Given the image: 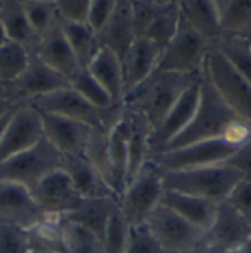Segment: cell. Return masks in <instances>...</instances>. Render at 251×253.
<instances>
[{
    "label": "cell",
    "instance_id": "1",
    "mask_svg": "<svg viewBox=\"0 0 251 253\" xmlns=\"http://www.w3.org/2000/svg\"><path fill=\"white\" fill-rule=\"evenodd\" d=\"M240 120L243 119L237 116V113L223 101V98L219 95V92L213 86L212 81L209 79L206 69L203 68L200 84V100L192 120L185 127V130L174 141H171L160 152L180 149L187 145L201 141L222 138Z\"/></svg>",
    "mask_w": 251,
    "mask_h": 253
},
{
    "label": "cell",
    "instance_id": "2",
    "mask_svg": "<svg viewBox=\"0 0 251 253\" xmlns=\"http://www.w3.org/2000/svg\"><path fill=\"white\" fill-rule=\"evenodd\" d=\"M200 75L201 72L184 75L156 71L143 85L125 98L124 109L143 114L154 129Z\"/></svg>",
    "mask_w": 251,
    "mask_h": 253
},
{
    "label": "cell",
    "instance_id": "3",
    "mask_svg": "<svg viewBox=\"0 0 251 253\" xmlns=\"http://www.w3.org/2000/svg\"><path fill=\"white\" fill-rule=\"evenodd\" d=\"M241 180L243 176L228 164L180 171H163L165 190L187 193L216 202L225 201L235 184Z\"/></svg>",
    "mask_w": 251,
    "mask_h": 253
},
{
    "label": "cell",
    "instance_id": "4",
    "mask_svg": "<svg viewBox=\"0 0 251 253\" xmlns=\"http://www.w3.org/2000/svg\"><path fill=\"white\" fill-rule=\"evenodd\" d=\"M31 104L34 109L58 114L75 122L84 123L96 130H110V127L122 117L124 107L115 110H100L81 97L72 86H66L58 91H53L47 95L33 100Z\"/></svg>",
    "mask_w": 251,
    "mask_h": 253
},
{
    "label": "cell",
    "instance_id": "5",
    "mask_svg": "<svg viewBox=\"0 0 251 253\" xmlns=\"http://www.w3.org/2000/svg\"><path fill=\"white\" fill-rule=\"evenodd\" d=\"M163 192V171L148 160L118 198L119 211L131 225L144 224L145 218L160 204Z\"/></svg>",
    "mask_w": 251,
    "mask_h": 253
},
{
    "label": "cell",
    "instance_id": "6",
    "mask_svg": "<svg viewBox=\"0 0 251 253\" xmlns=\"http://www.w3.org/2000/svg\"><path fill=\"white\" fill-rule=\"evenodd\" d=\"M62 154L43 138L36 146L0 163V181L16 183L30 192L47 173L61 167Z\"/></svg>",
    "mask_w": 251,
    "mask_h": 253
},
{
    "label": "cell",
    "instance_id": "7",
    "mask_svg": "<svg viewBox=\"0 0 251 253\" xmlns=\"http://www.w3.org/2000/svg\"><path fill=\"white\" fill-rule=\"evenodd\" d=\"M241 145L228 138H216L187 145L180 149L165 151L153 155L150 160L163 171H180L225 164Z\"/></svg>",
    "mask_w": 251,
    "mask_h": 253
},
{
    "label": "cell",
    "instance_id": "8",
    "mask_svg": "<svg viewBox=\"0 0 251 253\" xmlns=\"http://www.w3.org/2000/svg\"><path fill=\"white\" fill-rule=\"evenodd\" d=\"M209 51L210 47L207 42L181 16L177 34L162 50L156 71L184 75L200 73Z\"/></svg>",
    "mask_w": 251,
    "mask_h": 253
},
{
    "label": "cell",
    "instance_id": "9",
    "mask_svg": "<svg viewBox=\"0 0 251 253\" xmlns=\"http://www.w3.org/2000/svg\"><path fill=\"white\" fill-rule=\"evenodd\" d=\"M144 225L166 252L189 251L206 245V231L195 227L163 204H159L150 212Z\"/></svg>",
    "mask_w": 251,
    "mask_h": 253
},
{
    "label": "cell",
    "instance_id": "10",
    "mask_svg": "<svg viewBox=\"0 0 251 253\" xmlns=\"http://www.w3.org/2000/svg\"><path fill=\"white\" fill-rule=\"evenodd\" d=\"M204 69L223 101L251 125V82L237 72L216 48H210L207 53Z\"/></svg>",
    "mask_w": 251,
    "mask_h": 253
},
{
    "label": "cell",
    "instance_id": "11",
    "mask_svg": "<svg viewBox=\"0 0 251 253\" xmlns=\"http://www.w3.org/2000/svg\"><path fill=\"white\" fill-rule=\"evenodd\" d=\"M31 195L47 218L62 219L73 212L82 202L69 176L61 167L47 173L38 181Z\"/></svg>",
    "mask_w": 251,
    "mask_h": 253
},
{
    "label": "cell",
    "instance_id": "12",
    "mask_svg": "<svg viewBox=\"0 0 251 253\" xmlns=\"http://www.w3.org/2000/svg\"><path fill=\"white\" fill-rule=\"evenodd\" d=\"M43 138V122L38 110L28 103L19 104L0 138V163L36 146Z\"/></svg>",
    "mask_w": 251,
    "mask_h": 253
},
{
    "label": "cell",
    "instance_id": "13",
    "mask_svg": "<svg viewBox=\"0 0 251 253\" xmlns=\"http://www.w3.org/2000/svg\"><path fill=\"white\" fill-rule=\"evenodd\" d=\"M7 98L18 104L31 103L38 97L47 95L53 91L71 86L68 78L55 71L36 54H31L28 68L15 82L6 85Z\"/></svg>",
    "mask_w": 251,
    "mask_h": 253
},
{
    "label": "cell",
    "instance_id": "14",
    "mask_svg": "<svg viewBox=\"0 0 251 253\" xmlns=\"http://www.w3.org/2000/svg\"><path fill=\"white\" fill-rule=\"evenodd\" d=\"M200 84H201V75L195 82H192L187 88V91L181 95V98L174 104V107L169 110L165 119L153 129L150 138V158L159 154L160 151H163V148L171 141H174L180 133H182L185 127L189 125L198 107Z\"/></svg>",
    "mask_w": 251,
    "mask_h": 253
},
{
    "label": "cell",
    "instance_id": "15",
    "mask_svg": "<svg viewBox=\"0 0 251 253\" xmlns=\"http://www.w3.org/2000/svg\"><path fill=\"white\" fill-rule=\"evenodd\" d=\"M251 239V221L226 199L219 202L215 221L206 233V245L217 252H229Z\"/></svg>",
    "mask_w": 251,
    "mask_h": 253
},
{
    "label": "cell",
    "instance_id": "16",
    "mask_svg": "<svg viewBox=\"0 0 251 253\" xmlns=\"http://www.w3.org/2000/svg\"><path fill=\"white\" fill-rule=\"evenodd\" d=\"M44 138L62 155L84 157L87 145L96 129L71 119L40 111Z\"/></svg>",
    "mask_w": 251,
    "mask_h": 253
},
{
    "label": "cell",
    "instance_id": "17",
    "mask_svg": "<svg viewBox=\"0 0 251 253\" xmlns=\"http://www.w3.org/2000/svg\"><path fill=\"white\" fill-rule=\"evenodd\" d=\"M47 217L38 208L31 192L16 183L0 181V221L31 230Z\"/></svg>",
    "mask_w": 251,
    "mask_h": 253
},
{
    "label": "cell",
    "instance_id": "18",
    "mask_svg": "<svg viewBox=\"0 0 251 253\" xmlns=\"http://www.w3.org/2000/svg\"><path fill=\"white\" fill-rule=\"evenodd\" d=\"M162 48L148 38H137L122 59L124 101L156 72Z\"/></svg>",
    "mask_w": 251,
    "mask_h": 253
},
{
    "label": "cell",
    "instance_id": "19",
    "mask_svg": "<svg viewBox=\"0 0 251 253\" xmlns=\"http://www.w3.org/2000/svg\"><path fill=\"white\" fill-rule=\"evenodd\" d=\"M36 56L46 65H49L50 68L68 78L69 82L81 71L76 57L68 42V38L62 30L59 16L55 21V24L47 30V33L40 38Z\"/></svg>",
    "mask_w": 251,
    "mask_h": 253
},
{
    "label": "cell",
    "instance_id": "20",
    "mask_svg": "<svg viewBox=\"0 0 251 253\" xmlns=\"http://www.w3.org/2000/svg\"><path fill=\"white\" fill-rule=\"evenodd\" d=\"M61 169L69 176L75 190L82 199L110 196L118 198L106 179L87 158L62 155Z\"/></svg>",
    "mask_w": 251,
    "mask_h": 253
},
{
    "label": "cell",
    "instance_id": "21",
    "mask_svg": "<svg viewBox=\"0 0 251 253\" xmlns=\"http://www.w3.org/2000/svg\"><path fill=\"white\" fill-rule=\"evenodd\" d=\"M102 47L112 50L122 62V59L129 51L131 45L137 40L134 21H132V7L131 0H118L116 7L105 25V28L97 34Z\"/></svg>",
    "mask_w": 251,
    "mask_h": 253
},
{
    "label": "cell",
    "instance_id": "22",
    "mask_svg": "<svg viewBox=\"0 0 251 253\" xmlns=\"http://www.w3.org/2000/svg\"><path fill=\"white\" fill-rule=\"evenodd\" d=\"M128 136H129V123L125 116L110 127L108 135V157L109 170H110V186L115 195L119 198L126 187L128 174Z\"/></svg>",
    "mask_w": 251,
    "mask_h": 253
},
{
    "label": "cell",
    "instance_id": "23",
    "mask_svg": "<svg viewBox=\"0 0 251 253\" xmlns=\"http://www.w3.org/2000/svg\"><path fill=\"white\" fill-rule=\"evenodd\" d=\"M181 16L201 36L210 48L225 38L215 0H178Z\"/></svg>",
    "mask_w": 251,
    "mask_h": 253
},
{
    "label": "cell",
    "instance_id": "24",
    "mask_svg": "<svg viewBox=\"0 0 251 253\" xmlns=\"http://www.w3.org/2000/svg\"><path fill=\"white\" fill-rule=\"evenodd\" d=\"M160 204L169 207L174 210L181 217H184L195 227L201 228L203 231H209L215 221L216 212L219 202L187 195V193H180L174 190H165L160 199Z\"/></svg>",
    "mask_w": 251,
    "mask_h": 253
},
{
    "label": "cell",
    "instance_id": "25",
    "mask_svg": "<svg viewBox=\"0 0 251 253\" xmlns=\"http://www.w3.org/2000/svg\"><path fill=\"white\" fill-rule=\"evenodd\" d=\"M129 123L128 136V174L126 184L132 180L150 158V138L153 133L151 123L143 114L124 109Z\"/></svg>",
    "mask_w": 251,
    "mask_h": 253
},
{
    "label": "cell",
    "instance_id": "26",
    "mask_svg": "<svg viewBox=\"0 0 251 253\" xmlns=\"http://www.w3.org/2000/svg\"><path fill=\"white\" fill-rule=\"evenodd\" d=\"M0 22L9 41L18 42L31 54H36L40 37L34 33L25 16L22 0H0Z\"/></svg>",
    "mask_w": 251,
    "mask_h": 253
},
{
    "label": "cell",
    "instance_id": "27",
    "mask_svg": "<svg viewBox=\"0 0 251 253\" xmlns=\"http://www.w3.org/2000/svg\"><path fill=\"white\" fill-rule=\"evenodd\" d=\"M87 71L106 89L115 104L124 106V73L121 59L106 47H102Z\"/></svg>",
    "mask_w": 251,
    "mask_h": 253
},
{
    "label": "cell",
    "instance_id": "28",
    "mask_svg": "<svg viewBox=\"0 0 251 253\" xmlns=\"http://www.w3.org/2000/svg\"><path fill=\"white\" fill-rule=\"evenodd\" d=\"M116 208H118V198L115 196L82 199L81 205L73 212L62 219L71 221L90 230L103 242V236H105L109 219Z\"/></svg>",
    "mask_w": 251,
    "mask_h": 253
},
{
    "label": "cell",
    "instance_id": "29",
    "mask_svg": "<svg viewBox=\"0 0 251 253\" xmlns=\"http://www.w3.org/2000/svg\"><path fill=\"white\" fill-rule=\"evenodd\" d=\"M225 37L251 38V0H215Z\"/></svg>",
    "mask_w": 251,
    "mask_h": 253
},
{
    "label": "cell",
    "instance_id": "30",
    "mask_svg": "<svg viewBox=\"0 0 251 253\" xmlns=\"http://www.w3.org/2000/svg\"><path fill=\"white\" fill-rule=\"evenodd\" d=\"M72 51L81 69H87L102 48L97 34L87 24H71L59 18Z\"/></svg>",
    "mask_w": 251,
    "mask_h": 253
},
{
    "label": "cell",
    "instance_id": "31",
    "mask_svg": "<svg viewBox=\"0 0 251 253\" xmlns=\"http://www.w3.org/2000/svg\"><path fill=\"white\" fill-rule=\"evenodd\" d=\"M181 12L178 0H165L163 7L159 15L154 18L151 25L148 27L144 38H148L154 44H157L162 50L169 44V41L177 34L180 27Z\"/></svg>",
    "mask_w": 251,
    "mask_h": 253
},
{
    "label": "cell",
    "instance_id": "32",
    "mask_svg": "<svg viewBox=\"0 0 251 253\" xmlns=\"http://www.w3.org/2000/svg\"><path fill=\"white\" fill-rule=\"evenodd\" d=\"M31 53L21 44L7 41L0 47V82L9 85L15 82L28 68Z\"/></svg>",
    "mask_w": 251,
    "mask_h": 253
},
{
    "label": "cell",
    "instance_id": "33",
    "mask_svg": "<svg viewBox=\"0 0 251 253\" xmlns=\"http://www.w3.org/2000/svg\"><path fill=\"white\" fill-rule=\"evenodd\" d=\"M62 234L66 253H106L103 242L90 230L62 219Z\"/></svg>",
    "mask_w": 251,
    "mask_h": 253
},
{
    "label": "cell",
    "instance_id": "34",
    "mask_svg": "<svg viewBox=\"0 0 251 253\" xmlns=\"http://www.w3.org/2000/svg\"><path fill=\"white\" fill-rule=\"evenodd\" d=\"M71 86L88 103H91L94 107L100 110H115L121 109L124 106L115 104L109 92L91 76V73L87 69H81L71 79Z\"/></svg>",
    "mask_w": 251,
    "mask_h": 253
},
{
    "label": "cell",
    "instance_id": "35",
    "mask_svg": "<svg viewBox=\"0 0 251 253\" xmlns=\"http://www.w3.org/2000/svg\"><path fill=\"white\" fill-rule=\"evenodd\" d=\"M215 48L226 57L237 72L251 82V44L249 38L225 37Z\"/></svg>",
    "mask_w": 251,
    "mask_h": 253
},
{
    "label": "cell",
    "instance_id": "36",
    "mask_svg": "<svg viewBox=\"0 0 251 253\" xmlns=\"http://www.w3.org/2000/svg\"><path fill=\"white\" fill-rule=\"evenodd\" d=\"M22 7L30 25L40 38L58 19L55 0H22Z\"/></svg>",
    "mask_w": 251,
    "mask_h": 253
},
{
    "label": "cell",
    "instance_id": "37",
    "mask_svg": "<svg viewBox=\"0 0 251 253\" xmlns=\"http://www.w3.org/2000/svg\"><path fill=\"white\" fill-rule=\"evenodd\" d=\"M33 251L30 230L0 221V253H30Z\"/></svg>",
    "mask_w": 251,
    "mask_h": 253
},
{
    "label": "cell",
    "instance_id": "38",
    "mask_svg": "<svg viewBox=\"0 0 251 253\" xmlns=\"http://www.w3.org/2000/svg\"><path fill=\"white\" fill-rule=\"evenodd\" d=\"M131 224L125 219L119 207L113 211L109 219L105 236H103V246L106 253H124L128 239H129Z\"/></svg>",
    "mask_w": 251,
    "mask_h": 253
},
{
    "label": "cell",
    "instance_id": "39",
    "mask_svg": "<svg viewBox=\"0 0 251 253\" xmlns=\"http://www.w3.org/2000/svg\"><path fill=\"white\" fill-rule=\"evenodd\" d=\"M165 0H131L132 21L137 38H141L147 33L148 27L159 15Z\"/></svg>",
    "mask_w": 251,
    "mask_h": 253
},
{
    "label": "cell",
    "instance_id": "40",
    "mask_svg": "<svg viewBox=\"0 0 251 253\" xmlns=\"http://www.w3.org/2000/svg\"><path fill=\"white\" fill-rule=\"evenodd\" d=\"M124 253H163V249L144 225H131L129 239Z\"/></svg>",
    "mask_w": 251,
    "mask_h": 253
},
{
    "label": "cell",
    "instance_id": "41",
    "mask_svg": "<svg viewBox=\"0 0 251 253\" xmlns=\"http://www.w3.org/2000/svg\"><path fill=\"white\" fill-rule=\"evenodd\" d=\"M58 16L71 24H87L90 0H55Z\"/></svg>",
    "mask_w": 251,
    "mask_h": 253
},
{
    "label": "cell",
    "instance_id": "42",
    "mask_svg": "<svg viewBox=\"0 0 251 253\" xmlns=\"http://www.w3.org/2000/svg\"><path fill=\"white\" fill-rule=\"evenodd\" d=\"M118 0H90V10L87 18V25L99 34L109 22Z\"/></svg>",
    "mask_w": 251,
    "mask_h": 253
},
{
    "label": "cell",
    "instance_id": "43",
    "mask_svg": "<svg viewBox=\"0 0 251 253\" xmlns=\"http://www.w3.org/2000/svg\"><path fill=\"white\" fill-rule=\"evenodd\" d=\"M226 201L251 221V181L244 179L238 181Z\"/></svg>",
    "mask_w": 251,
    "mask_h": 253
},
{
    "label": "cell",
    "instance_id": "44",
    "mask_svg": "<svg viewBox=\"0 0 251 253\" xmlns=\"http://www.w3.org/2000/svg\"><path fill=\"white\" fill-rule=\"evenodd\" d=\"M225 164L235 169L244 180L251 181V138L241 145Z\"/></svg>",
    "mask_w": 251,
    "mask_h": 253
},
{
    "label": "cell",
    "instance_id": "45",
    "mask_svg": "<svg viewBox=\"0 0 251 253\" xmlns=\"http://www.w3.org/2000/svg\"><path fill=\"white\" fill-rule=\"evenodd\" d=\"M18 106H19L18 103H13V101H10V100H4V98H1V100H0V117H1V116H4L6 113H9V111L15 110Z\"/></svg>",
    "mask_w": 251,
    "mask_h": 253
},
{
    "label": "cell",
    "instance_id": "46",
    "mask_svg": "<svg viewBox=\"0 0 251 253\" xmlns=\"http://www.w3.org/2000/svg\"><path fill=\"white\" fill-rule=\"evenodd\" d=\"M163 253H213V249H210L207 245H203L200 248L189 249V251H181V252H166V251H163Z\"/></svg>",
    "mask_w": 251,
    "mask_h": 253
},
{
    "label": "cell",
    "instance_id": "47",
    "mask_svg": "<svg viewBox=\"0 0 251 253\" xmlns=\"http://www.w3.org/2000/svg\"><path fill=\"white\" fill-rule=\"evenodd\" d=\"M225 253H251V239H249L241 246H238V248H235V249H232V251Z\"/></svg>",
    "mask_w": 251,
    "mask_h": 253
},
{
    "label": "cell",
    "instance_id": "48",
    "mask_svg": "<svg viewBox=\"0 0 251 253\" xmlns=\"http://www.w3.org/2000/svg\"><path fill=\"white\" fill-rule=\"evenodd\" d=\"M12 113H13V110H12V111H9V113H6L4 116H1V117H0V138H1V133H3V130H4V127H6V125H7V122H9L10 116H12Z\"/></svg>",
    "mask_w": 251,
    "mask_h": 253
},
{
    "label": "cell",
    "instance_id": "49",
    "mask_svg": "<svg viewBox=\"0 0 251 253\" xmlns=\"http://www.w3.org/2000/svg\"><path fill=\"white\" fill-rule=\"evenodd\" d=\"M7 41H9V38H7V36H6L4 28H3V25H1V22H0V47H1V45H4Z\"/></svg>",
    "mask_w": 251,
    "mask_h": 253
},
{
    "label": "cell",
    "instance_id": "50",
    "mask_svg": "<svg viewBox=\"0 0 251 253\" xmlns=\"http://www.w3.org/2000/svg\"><path fill=\"white\" fill-rule=\"evenodd\" d=\"M1 98L9 100V98H7V86H6L4 84L0 82V100H1Z\"/></svg>",
    "mask_w": 251,
    "mask_h": 253
},
{
    "label": "cell",
    "instance_id": "51",
    "mask_svg": "<svg viewBox=\"0 0 251 253\" xmlns=\"http://www.w3.org/2000/svg\"><path fill=\"white\" fill-rule=\"evenodd\" d=\"M30 253H58V252H50V251H40V249H33Z\"/></svg>",
    "mask_w": 251,
    "mask_h": 253
},
{
    "label": "cell",
    "instance_id": "52",
    "mask_svg": "<svg viewBox=\"0 0 251 253\" xmlns=\"http://www.w3.org/2000/svg\"><path fill=\"white\" fill-rule=\"evenodd\" d=\"M213 253H225V252H217V251H213Z\"/></svg>",
    "mask_w": 251,
    "mask_h": 253
},
{
    "label": "cell",
    "instance_id": "53",
    "mask_svg": "<svg viewBox=\"0 0 251 253\" xmlns=\"http://www.w3.org/2000/svg\"><path fill=\"white\" fill-rule=\"evenodd\" d=\"M249 41H250V44H251V38H249Z\"/></svg>",
    "mask_w": 251,
    "mask_h": 253
}]
</instances>
